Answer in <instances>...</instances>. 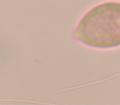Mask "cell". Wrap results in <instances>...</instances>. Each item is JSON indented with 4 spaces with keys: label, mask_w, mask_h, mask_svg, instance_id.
<instances>
[{
    "label": "cell",
    "mask_w": 120,
    "mask_h": 105,
    "mask_svg": "<svg viewBox=\"0 0 120 105\" xmlns=\"http://www.w3.org/2000/svg\"><path fill=\"white\" fill-rule=\"evenodd\" d=\"M73 36L91 48L120 46V3L107 2L92 7L81 19Z\"/></svg>",
    "instance_id": "1"
}]
</instances>
